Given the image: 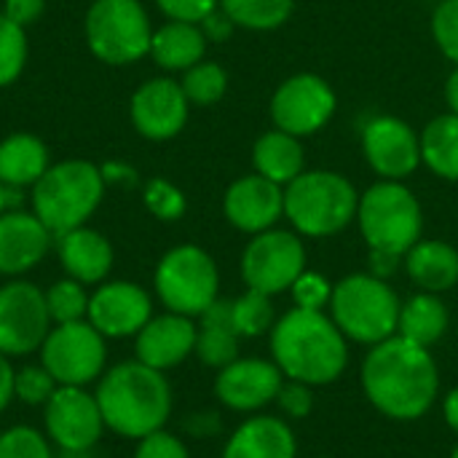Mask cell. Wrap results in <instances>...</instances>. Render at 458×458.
I'll list each match as a JSON object with an SVG mask.
<instances>
[{"label": "cell", "mask_w": 458, "mask_h": 458, "mask_svg": "<svg viewBox=\"0 0 458 458\" xmlns=\"http://www.w3.org/2000/svg\"><path fill=\"white\" fill-rule=\"evenodd\" d=\"M360 376L370 405L394 421H416L427 416L440 392L435 357L429 349L403 335L370 346Z\"/></svg>", "instance_id": "6da1fadb"}, {"label": "cell", "mask_w": 458, "mask_h": 458, "mask_svg": "<svg viewBox=\"0 0 458 458\" xmlns=\"http://www.w3.org/2000/svg\"><path fill=\"white\" fill-rule=\"evenodd\" d=\"M94 397L99 403L105 429L123 440H142L166 427L172 416V384L166 373L126 360L102 373Z\"/></svg>", "instance_id": "7a4b0ae2"}, {"label": "cell", "mask_w": 458, "mask_h": 458, "mask_svg": "<svg viewBox=\"0 0 458 458\" xmlns=\"http://www.w3.org/2000/svg\"><path fill=\"white\" fill-rule=\"evenodd\" d=\"M271 354L284 378L325 386L344 376L349 365V341L330 314L295 306L274 322Z\"/></svg>", "instance_id": "3957f363"}, {"label": "cell", "mask_w": 458, "mask_h": 458, "mask_svg": "<svg viewBox=\"0 0 458 458\" xmlns=\"http://www.w3.org/2000/svg\"><path fill=\"white\" fill-rule=\"evenodd\" d=\"M105 199V180L97 164L70 158L51 164L46 174L30 188L32 215L54 233L62 236L91 220Z\"/></svg>", "instance_id": "277c9868"}, {"label": "cell", "mask_w": 458, "mask_h": 458, "mask_svg": "<svg viewBox=\"0 0 458 458\" xmlns=\"http://www.w3.org/2000/svg\"><path fill=\"white\" fill-rule=\"evenodd\" d=\"M360 196L338 172L314 169L298 174L284 191V215L293 228L311 239L341 233L357 217Z\"/></svg>", "instance_id": "5b68a950"}, {"label": "cell", "mask_w": 458, "mask_h": 458, "mask_svg": "<svg viewBox=\"0 0 458 458\" xmlns=\"http://www.w3.org/2000/svg\"><path fill=\"white\" fill-rule=\"evenodd\" d=\"M400 309L403 303L389 282L373 274H352L333 284L330 317L346 341L376 346L397 335Z\"/></svg>", "instance_id": "8992f818"}, {"label": "cell", "mask_w": 458, "mask_h": 458, "mask_svg": "<svg viewBox=\"0 0 458 458\" xmlns=\"http://www.w3.org/2000/svg\"><path fill=\"white\" fill-rule=\"evenodd\" d=\"M357 220L362 239L370 250L392 252L405 258V252L421 242L424 215L419 199L397 180H381L360 196Z\"/></svg>", "instance_id": "52a82bcc"}, {"label": "cell", "mask_w": 458, "mask_h": 458, "mask_svg": "<svg viewBox=\"0 0 458 458\" xmlns=\"http://www.w3.org/2000/svg\"><path fill=\"white\" fill-rule=\"evenodd\" d=\"M153 290L166 311L199 319L220 298L217 263L196 244L172 247L156 266Z\"/></svg>", "instance_id": "ba28073f"}, {"label": "cell", "mask_w": 458, "mask_h": 458, "mask_svg": "<svg viewBox=\"0 0 458 458\" xmlns=\"http://www.w3.org/2000/svg\"><path fill=\"white\" fill-rule=\"evenodd\" d=\"M83 35L99 62L121 67L150 54L153 27L140 0H94L86 11Z\"/></svg>", "instance_id": "9c48e42d"}, {"label": "cell", "mask_w": 458, "mask_h": 458, "mask_svg": "<svg viewBox=\"0 0 458 458\" xmlns=\"http://www.w3.org/2000/svg\"><path fill=\"white\" fill-rule=\"evenodd\" d=\"M38 354L59 386H91L107 370V338L89 319L54 325Z\"/></svg>", "instance_id": "30bf717a"}, {"label": "cell", "mask_w": 458, "mask_h": 458, "mask_svg": "<svg viewBox=\"0 0 458 458\" xmlns=\"http://www.w3.org/2000/svg\"><path fill=\"white\" fill-rule=\"evenodd\" d=\"M54 327L46 295L27 279H8L0 287V354L24 360L38 354Z\"/></svg>", "instance_id": "8fae6325"}, {"label": "cell", "mask_w": 458, "mask_h": 458, "mask_svg": "<svg viewBox=\"0 0 458 458\" xmlns=\"http://www.w3.org/2000/svg\"><path fill=\"white\" fill-rule=\"evenodd\" d=\"M303 271L306 250L303 242L290 231L268 228L255 233L242 252V279L247 290H258L263 295H279L290 290Z\"/></svg>", "instance_id": "7c38bea8"}, {"label": "cell", "mask_w": 458, "mask_h": 458, "mask_svg": "<svg viewBox=\"0 0 458 458\" xmlns=\"http://www.w3.org/2000/svg\"><path fill=\"white\" fill-rule=\"evenodd\" d=\"M43 432L56 451H94L107 432L94 392L59 386L43 405Z\"/></svg>", "instance_id": "4fadbf2b"}, {"label": "cell", "mask_w": 458, "mask_h": 458, "mask_svg": "<svg viewBox=\"0 0 458 458\" xmlns=\"http://www.w3.org/2000/svg\"><path fill=\"white\" fill-rule=\"evenodd\" d=\"M335 113V94L330 83L314 72H301L287 78L274 99H271V118L279 131L293 137H306L319 131Z\"/></svg>", "instance_id": "5bb4252c"}, {"label": "cell", "mask_w": 458, "mask_h": 458, "mask_svg": "<svg viewBox=\"0 0 458 458\" xmlns=\"http://www.w3.org/2000/svg\"><path fill=\"white\" fill-rule=\"evenodd\" d=\"M150 317H153V298L137 282L107 279L91 290L86 319L107 341L134 338L148 325Z\"/></svg>", "instance_id": "9a60e30c"}, {"label": "cell", "mask_w": 458, "mask_h": 458, "mask_svg": "<svg viewBox=\"0 0 458 458\" xmlns=\"http://www.w3.org/2000/svg\"><path fill=\"white\" fill-rule=\"evenodd\" d=\"M284 384V373L276 362L260 357H239L231 365L220 368L215 376V397L220 405L236 413H255L271 403Z\"/></svg>", "instance_id": "2e32d148"}, {"label": "cell", "mask_w": 458, "mask_h": 458, "mask_svg": "<svg viewBox=\"0 0 458 458\" xmlns=\"http://www.w3.org/2000/svg\"><path fill=\"white\" fill-rule=\"evenodd\" d=\"M362 150L373 172L384 180L400 182L421 164V137H416V131L394 115H378L365 126Z\"/></svg>", "instance_id": "e0dca14e"}, {"label": "cell", "mask_w": 458, "mask_h": 458, "mask_svg": "<svg viewBox=\"0 0 458 458\" xmlns=\"http://www.w3.org/2000/svg\"><path fill=\"white\" fill-rule=\"evenodd\" d=\"M191 102L182 86L172 78H150L134 94L129 115L134 129L148 140H172L182 131L188 121Z\"/></svg>", "instance_id": "ac0fdd59"}, {"label": "cell", "mask_w": 458, "mask_h": 458, "mask_svg": "<svg viewBox=\"0 0 458 458\" xmlns=\"http://www.w3.org/2000/svg\"><path fill=\"white\" fill-rule=\"evenodd\" d=\"M199 325L191 317L164 311L153 314L148 325L134 335V360L153 370H172L193 357Z\"/></svg>", "instance_id": "d6986e66"}, {"label": "cell", "mask_w": 458, "mask_h": 458, "mask_svg": "<svg viewBox=\"0 0 458 458\" xmlns=\"http://www.w3.org/2000/svg\"><path fill=\"white\" fill-rule=\"evenodd\" d=\"M56 236L30 212L5 209L0 215V276L21 279L51 252Z\"/></svg>", "instance_id": "ffe728a7"}, {"label": "cell", "mask_w": 458, "mask_h": 458, "mask_svg": "<svg viewBox=\"0 0 458 458\" xmlns=\"http://www.w3.org/2000/svg\"><path fill=\"white\" fill-rule=\"evenodd\" d=\"M223 212L228 223L244 233H263L284 215V191L282 185L266 180L263 174L239 177L223 199Z\"/></svg>", "instance_id": "44dd1931"}, {"label": "cell", "mask_w": 458, "mask_h": 458, "mask_svg": "<svg viewBox=\"0 0 458 458\" xmlns=\"http://www.w3.org/2000/svg\"><path fill=\"white\" fill-rule=\"evenodd\" d=\"M56 258H59L64 276L86 287H97L107 282L113 263H115L110 239L89 225H81L56 236Z\"/></svg>", "instance_id": "7402d4cb"}, {"label": "cell", "mask_w": 458, "mask_h": 458, "mask_svg": "<svg viewBox=\"0 0 458 458\" xmlns=\"http://www.w3.org/2000/svg\"><path fill=\"white\" fill-rule=\"evenodd\" d=\"M223 458H298V443L287 421L252 416L225 440Z\"/></svg>", "instance_id": "603a6c76"}, {"label": "cell", "mask_w": 458, "mask_h": 458, "mask_svg": "<svg viewBox=\"0 0 458 458\" xmlns=\"http://www.w3.org/2000/svg\"><path fill=\"white\" fill-rule=\"evenodd\" d=\"M405 271L424 293H445L458 284V250L448 242L421 239L405 252Z\"/></svg>", "instance_id": "cb8c5ba5"}, {"label": "cell", "mask_w": 458, "mask_h": 458, "mask_svg": "<svg viewBox=\"0 0 458 458\" xmlns=\"http://www.w3.org/2000/svg\"><path fill=\"white\" fill-rule=\"evenodd\" d=\"M239 335L233 330L231 319V301H215L201 317H199V333H196V349L193 357L204 362L207 368H225L233 360H239Z\"/></svg>", "instance_id": "d4e9b609"}, {"label": "cell", "mask_w": 458, "mask_h": 458, "mask_svg": "<svg viewBox=\"0 0 458 458\" xmlns=\"http://www.w3.org/2000/svg\"><path fill=\"white\" fill-rule=\"evenodd\" d=\"M51 166L48 148L35 134H11L0 142V182L21 191L32 188Z\"/></svg>", "instance_id": "484cf974"}, {"label": "cell", "mask_w": 458, "mask_h": 458, "mask_svg": "<svg viewBox=\"0 0 458 458\" xmlns=\"http://www.w3.org/2000/svg\"><path fill=\"white\" fill-rule=\"evenodd\" d=\"M204 51H207V38L199 24L166 21L164 27L153 30L150 56L161 70L185 72L188 67L204 59Z\"/></svg>", "instance_id": "4316f807"}, {"label": "cell", "mask_w": 458, "mask_h": 458, "mask_svg": "<svg viewBox=\"0 0 458 458\" xmlns=\"http://www.w3.org/2000/svg\"><path fill=\"white\" fill-rule=\"evenodd\" d=\"M252 164L255 172L276 185H290L298 174H303V148L298 137L287 131H266L258 137L252 148Z\"/></svg>", "instance_id": "83f0119b"}, {"label": "cell", "mask_w": 458, "mask_h": 458, "mask_svg": "<svg viewBox=\"0 0 458 458\" xmlns=\"http://www.w3.org/2000/svg\"><path fill=\"white\" fill-rule=\"evenodd\" d=\"M448 325H451L448 306L435 293H419L403 303L397 335L429 349L437 341H443V335L448 333Z\"/></svg>", "instance_id": "f1b7e54d"}, {"label": "cell", "mask_w": 458, "mask_h": 458, "mask_svg": "<svg viewBox=\"0 0 458 458\" xmlns=\"http://www.w3.org/2000/svg\"><path fill=\"white\" fill-rule=\"evenodd\" d=\"M421 161L443 180H458V115L445 113L421 131Z\"/></svg>", "instance_id": "f546056e"}, {"label": "cell", "mask_w": 458, "mask_h": 458, "mask_svg": "<svg viewBox=\"0 0 458 458\" xmlns=\"http://www.w3.org/2000/svg\"><path fill=\"white\" fill-rule=\"evenodd\" d=\"M295 0H220V8L236 27L247 30H276L293 13Z\"/></svg>", "instance_id": "4dcf8cb0"}, {"label": "cell", "mask_w": 458, "mask_h": 458, "mask_svg": "<svg viewBox=\"0 0 458 458\" xmlns=\"http://www.w3.org/2000/svg\"><path fill=\"white\" fill-rule=\"evenodd\" d=\"M46 295V309H48V317L54 325H70V322H81L86 319L89 314V287L64 276V279H56L54 284H48L43 290Z\"/></svg>", "instance_id": "1f68e13d"}, {"label": "cell", "mask_w": 458, "mask_h": 458, "mask_svg": "<svg viewBox=\"0 0 458 458\" xmlns=\"http://www.w3.org/2000/svg\"><path fill=\"white\" fill-rule=\"evenodd\" d=\"M231 319H233V330L239 338H258L263 333H271L274 327L271 295L247 290L244 295L231 301Z\"/></svg>", "instance_id": "d6a6232c"}, {"label": "cell", "mask_w": 458, "mask_h": 458, "mask_svg": "<svg viewBox=\"0 0 458 458\" xmlns=\"http://www.w3.org/2000/svg\"><path fill=\"white\" fill-rule=\"evenodd\" d=\"M180 86L191 105H215L217 99H223V94L228 89V75L217 62L201 59L199 64H193L182 72Z\"/></svg>", "instance_id": "836d02e7"}, {"label": "cell", "mask_w": 458, "mask_h": 458, "mask_svg": "<svg viewBox=\"0 0 458 458\" xmlns=\"http://www.w3.org/2000/svg\"><path fill=\"white\" fill-rule=\"evenodd\" d=\"M27 64V32L0 13V89L11 86Z\"/></svg>", "instance_id": "e575fe53"}, {"label": "cell", "mask_w": 458, "mask_h": 458, "mask_svg": "<svg viewBox=\"0 0 458 458\" xmlns=\"http://www.w3.org/2000/svg\"><path fill=\"white\" fill-rule=\"evenodd\" d=\"M0 458H56V448L46 432L16 424L0 432Z\"/></svg>", "instance_id": "d590c367"}, {"label": "cell", "mask_w": 458, "mask_h": 458, "mask_svg": "<svg viewBox=\"0 0 458 458\" xmlns=\"http://www.w3.org/2000/svg\"><path fill=\"white\" fill-rule=\"evenodd\" d=\"M56 389H59V384L54 381V376L40 362H30V365L16 368L13 394H16V400L21 405H27V408H43Z\"/></svg>", "instance_id": "8d00e7d4"}, {"label": "cell", "mask_w": 458, "mask_h": 458, "mask_svg": "<svg viewBox=\"0 0 458 458\" xmlns=\"http://www.w3.org/2000/svg\"><path fill=\"white\" fill-rule=\"evenodd\" d=\"M142 201L148 207V212L158 220H180L188 209V201H185V193L169 182V180H161V177H153L148 185H145V193H142Z\"/></svg>", "instance_id": "74e56055"}, {"label": "cell", "mask_w": 458, "mask_h": 458, "mask_svg": "<svg viewBox=\"0 0 458 458\" xmlns=\"http://www.w3.org/2000/svg\"><path fill=\"white\" fill-rule=\"evenodd\" d=\"M290 290H293L295 306L309 309V311H325L333 298V284L317 271H303Z\"/></svg>", "instance_id": "f35d334b"}, {"label": "cell", "mask_w": 458, "mask_h": 458, "mask_svg": "<svg viewBox=\"0 0 458 458\" xmlns=\"http://www.w3.org/2000/svg\"><path fill=\"white\" fill-rule=\"evenodd\" d=\"M432 35L437 48L458 64V0H443L432 13Z\"/></svg>", "instance_id": "ab89813d"}, {"label": "cell", "mask_w": 458, "mask_h": 458, "mask_svg": "<svg viewBox=\"0 0 458 458\" xmlns=\"http://www.w3.org/2000/svg\"><path fill=\"white\" fill-rule=\"evenodd\" d=\"M134 458H191V451L182 437H177L166 429H158V432L137 440Z\"/></svg>", "instance_id": "60d3db41"}, {"label": "cell", "mask_w": 458, "mask_h": 458, "mask_svg": "<svg viewBox=\"0 0 458 458\" xmlns=\"http://www.w3.org/2000/svg\"><path fill=\"white\" fill-rule=\"evenodd\" d=\"M314 386L309 384H301V381H284L279 394H276V405L282 408L284 416L290 419H306L311 411H314V394H311Z\"/></svg>", "instance_id": "b9f144b4"}, {"label": "cell", "mask_w": 458, "mask_h": 458, "mask_svg": "<svg viewBox=\"0 0 458 458\" xmlns=\"http://www.w3.org/2000/svg\"><path fill=\"white\" fill-rule=\"evenodd\" d=\"M156 5L169 21L201 24L220 5V0H156Z\"/></svg>", "instance_id": "7bdbcfd3"}, {"label": "cell", "mask_w": 458, "mask_h": 458, "mask_svg": "<svg viewBox=\"0 0 458 458\" xmlns=\"http://www.w3.org/2000/svg\"><path fill=\"white\" fill-rule=\"evenodd\" d=\"M43 11H46V0H5L3 3V13L19 27H30L32 21L40 19Z\"/></svg>", "instance_id": "ee69618b"}, {"label": "cell", "mask_w": 458, "mask_h": 458, "mask_svg": "<svg viewBox=\"0 0 458 458\" xmlns=\"http://www.w3.org/2000/svg\"><path fill=\"white\" fill-rule=\"evenodd\" d=\"M182 427H185V432H188L191 437H201V440H204V437H212V435L220 432V416L212 413V411L191 413V416H185Z\"/></svg>", "instance_id": "f6af8a7d"}, {"label": "cell", "mask_w": 458, "mask_h": 458, "mask_svg": "<svg viewBox=\"0 0 458 458\" xmlns=\"http://www.w3.org/2000/svg\"><path fill=\"white\" fill-rule=\"evenodd\" d=\"M199 27H201V32H204V38H207V40H225V38H231V32H233V27H236V24H233V21H231V16L217 5V8H215V11H212L201 24H199Z\"/></svg>", "instance_id": "bcb514c9"}, {"label": "cell", "mask_w": 458, "mask_h": 458, "mask_svg": "<svg viewBox=\"0 0 458 458\" xmlns=\"http://www.w3.org/2000/svg\"><path fill=\"white\" fill-rule=\"evenodd\" d=\"M99 172H102L105 185H134L137 182V172L126 161H105L99 166Z\"/></svg>", "instance_id": "7dc6e473"}, {"label": "cell", "mask_w": 458, "mask_h": 458, "mask_svg": "<svg viewBox=\"0 0 458 458\" xmlns=\"http://www.w3.org/2000/svg\"><path fill=\"white\" fill-rule=\"evenodd\" d=\"M13 381H16V368H13V360L0 354V413L8 411V405L16 400L13 394Z\"/></svg>", "instance_id": "c3c4849f"}, {"label": "cell", "mask_w": 458, "mask_h": 458, "mask_svg": "<svg viewBox=\"0 0 458 458\" xmlns=\"http://www.w3.org/2000/svg\"><path fill=\"white\" fill-rule=\"evenodd\" d=\"M400 266V255L392 252H381V250H370V274L378 279H389Z\"/></svg>", "instance_id": "681fc988"}, {"label": "cell", "mask_w": 458, "mask_h": 458, "mask_svg": "<svg viewBox=\"0 0 458 458\" xmlns=\"http://www.w3.org/2000/svg\"><path fill=\"white\" fill-rule=\"evenodd\" d=\"M443 416H445V421H448V427L458 432V389H451L448 392V397H445V403H443Z\"/></svg>", "instance_id": "f907efd6"}, {"label": "cell", "mask_w": 458, "mask_h": 458, "mask_svg": "<svg viewBox=\"0 0 458 458\" xmlns=\"http://www.w3.org/2000/svg\"><path fill=\"white\" fill-rule=\"evenodd\" d=\"M16 201H21V193L13 191V188H5V185L0 182V215H3L5 209H19Z\"/></svg>", "instance_id": "816d5d0a"}, {"label": "cell", "mask_w": 458, "mask_h": 458, "mask_svg": "<svg viewBox=\"0 0 458 458\" xmlns=\"http://www.w3.org/2000/svg\"><path fill=\"white\" fill-rule=\"evenodd\" d=\"M445 99H448L451 113H456L458 115V64H456V70L451 72L448 83H445Z\"/></svg>", "instance_id": "f5cc1de1"}, {"label": "cell", "mask_w": 458, "mask_h": 458, "mask_svg": "<svg viewBox=\"0 0 458 458\" xmlns=\"http://www.w3.org/2000/svg\"><path fill=\"white\" fill-rule=\"evenodd\" d=\"M94 451H56V458H94Z\"/></svg>", "instance_id": "db71d44e"}, {"label": "cell", "mask_w": 458, "mask_h": 458, "mask_svg": "<svg viewBox=\"0 0 458 458\" xmlns=\"http://www.w3.org/2000/svg\"><path fill=\"white\" fill-rule=\"evenodd\" d=\"M451 458H458V443H456V448H454V454H451Z\"/></svg>", "instance_id": "11a10c76"}]
</instances>
